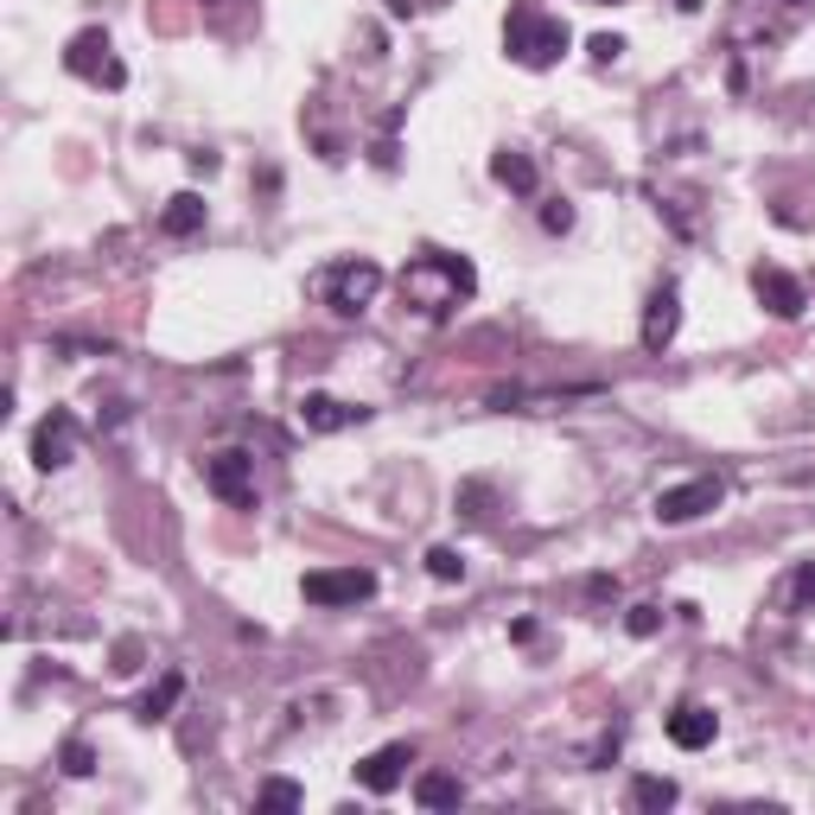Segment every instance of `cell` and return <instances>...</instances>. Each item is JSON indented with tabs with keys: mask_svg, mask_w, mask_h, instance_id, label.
<instances>
[{
	"mask_svg": "<svg viewBox=\"0 0 815 815\" xmlns=\"http://www.w3.org/2000/svg\"><path fill=\"white\" fill-rule=\"evenodd\" d=\"M472 287H478L472 261H458V255H440V249L414 255V261L402 268V293H407L414 306H421L427 319H446V312H453V306L465 300Z\"/></svg>",
	"mask_w": 815,
	"mask_h": 815,
	"instance_id": "1",
	"label": "cell"
},
{
	"mask_svg": "<svg viewBox=\"0 0 815 815\" xmlns=\"http://www.w3.org/2000/svg\"><path fill=\"white\" fill-rule=\"evenodd\" d=\"M504 45L523 71H548L560 51H567V25H560L555 13H541L535 0H516L509 20H504Z\"/></svg>",
	"mask_w": 815,
	"mask_h": 815,
	"instance_id": "2",
	"label": "cell"
},
{
	"mask_svg": "<svg viewBox=\"0 0 815 815\" xmlns=\"http://www.w3.org/2000/svg\"><path fill=\"white\" fill-rule=\"evenodd\" d=\"M319 300L331 306V312H363V306L382 293V268L376 261H331V268H319Z\"/></svg>",
	"mask_w": 815,
	"mask_h": 815,
	"instance_id": "3",
	"label": "cell"
},
{
	"mask_svg": "<svg viewBox=\"0 0 815 815\" xmlns=\"http://www.w3.org/2000/svg\"><path fill=\"white\" fill-rule=\"evenodd\" d=\"M300 592L312 606H363L376 592V574L370 567H319V574H306Z\"/></svg>",
	"mask_w": 815,
	"mask_h": 815,
	"instance_id": "4",
	"label": "cell"
},
{
	"mask_svg": "<svg viewBox=\"0 0 815 815\" xmlns=\"http://www.w3.org/2000/svg\"><path fill=\"white\" fill-rule=\"evenodd\" d=\"M64 64H71V76H83V83H109V90L127 83L122 58L109 51V32H76L71 51H64Z\"/></svg>",
	"mask_w": 815,
	"mask_h": 815,
	"instance_id": "5",
	"label": "cell"
},
{
	"mask_svg": "<svg viewBox=\"0 0 815 815\" xmlns=\"http://www.w3.org/2000/svg\"><path fill=\"white\" fill-rule=\"evenodd\" d=\"M204 484H210L224 504L249 509V504H255V458H249V453H217V458H204Z\"/></svg>",
	"mask_w": 815,
	"mask_h": 815,
	"instance_id": "6",
	"label": "cell"
},
{
	"mask_svg": "<svg viewBox=\"0 0 815 815\" xmlns=\"http://www.w3.org/2000/svg\"><path fill=\"white\" fill-rule=\"evenodd\" d=\"M71 453H76V414L51 407L45 421L32 427V465H39V472H58V465H71Z\"/></svg>",
	"mask_w": 815,
	"mask_h": 815,
	"instance_id": "7",
	"label": "cell"
},
{
	"mask_svg": "<svg viewBox=\"0 0 815 815\" xmlns=\"http://www.w3.org/2000/svg\"><path fill=\"white\" fill-rule=\"evenodd\" d=\"M720 497H726L720 478H688V484H675V491L657 497V523H694V516H708Z\"/></svg>",
	"mask_w": 815,
	"mask_h": 815,
	"instance_id": "8",
	"label": "cell"
},
{
	"mask_svg": "<svg viewBox=\"0 0 815 815\" xmlns=\"http://www.w3.org/2000/svg\"><path fill=\"white\" fill-rule=\"evenodd\" d=\"M675 326H682V293H675V280H662L650 293V312H643V351H662L675 338Z\"/></svg>",
	"mask_w": 815,
	"mask_h": 815,
	"instance_id": "9",
	"label": "cell"
},
{
	"mask_svg": "<svg viewBox=\"0 0 815 815\" xmlns=\"http://www.w3.org/2000/svg\"><path fill=\"white\" fill-rule=\"evenodd\" d=\"M407 764H414V752H407V745H382V752H370V759L357 764V784L363 790H395L407 777Z\"/></svg>",
	"mask_w": 815,
	"mask_h": 815,
	"instance_id": "10",
	"label": "cell"
},
{
	"mask_svg": "<svg viewBox=\"0 0 815 815\" xmlns=\"http://www.w3.org/2000/svg\"><path fill=\"white\" fill-rule=\"evenodd\" d=\"M713 733H720V720H713V708H701V701H682V708L669 713V739H675L682 752L713 745Z\"/></svg>",
	"mask_w": 815,
	"mask_h": 815,
	"instance_id": "11",
	"label": "cell"
},
{
	"mask_svg": "<svg viewBox=\"0 0 815 815\" xmlns=\"http://www.w3.org/2000/svg\"><path fill=\"white\" fill-rule=\"evenodd\" d=\"M300 421H306V433H338V427H357V421H363V407L338 402V395H306Z\"/></svg>",
	"mask_w": 815,
	"mask_h": 815,
	"instance_id": "12",
	"label": "cell"
},
{
	"mask_svg": "<svg viewBox=\"0 0 815 815\" xmlns=\"http://www.w3.org/2000/svg\"><path fill=\"white\" fill-rule=\"evenodd\" d=\"M752 287H759V300L771 306L777 319H796V312H803V287H796L784 268H759V275H752Z\"/></svg>",
	"mask_w": 815,
	"mask_h": 815,
	"instance_id": "13",
	"label": "cell"
},
{
	"mask_svg": "<svg viewBox=\"0 0 815 815\" xmlns=\"http://www.w3.org/2000/svg\"><path fill=\"white\" fill-rule=\"evenodd\" d=\"M159 229H166V236H198V229H204V198H198V192H178V198L166 204Z\"/></svg>",
	"mask_w": 815,
	"mask_h": 815,
	"instance_id": "14",
	"label": "cell"
},
{
	"mask_svg": "<svg viewBox=\"0 0 815 815\" xmlns=\"http://www.w3.org/2000/svg\"><path fill=\"white\" fill-rule=\"evenodd\" d=\"M458 796H465V790H458V777H446V771H427V777L414 784V803H421V809H453Z\"/></svg>",
	"mask_w": 815,
	"mask_h": 815,
	"instance_id": "15",
	"label": "cell"
},
{
	"mask_svg": "<svg viewBox=\"0 0 815 815\" xmlns=\"http://www.w3.org/2000/svg\"><path fill=\"white\" fill-rule=\"evenodd\" d=\"M777 606H784V611L815 606V560H796V567H790V580H784V592H777Z\"/></svg>",
	"mask_w": 815,
	"mask_h": 815,
	"instance_id": "16",
	"label": "cell"
},
{
	"mask_svg": "<svg viewBox=\"0 0 815 815\" xmlns=\"http://www.w3.org/2000/svg\"><path fill=\"white\" fill-rule=\"evenodd\" d=\"M491 173H497V185H509V192H535V166L523 159V153H497Z\"/></svg>",
	"mask_w": 815,
	"mask_h": 815,
	"instance_id": "17",
	"label": "cell"
},
{
	"mask_svg": "<svg viewBox=\"0 0 815 815\" xmlns=\"http://www.w3.org/2000/svg\"><path fill=\"white\" fill-rule=\"evenodd\" d=\"M631 803L637 809H669V803H675V784H669V777H637Z\"/></svg>",
	"mask_w": 815,
	"mask_h": 815,
	"instance_id": "18",
	"label": "cell"
},
{
	"mask_svg": "<svg viewBox=\"0 0 815 815\" xmlns=\"http://www.w3.org/2000/svg\"><path fill=\"white\" fill-rule=\"evenodd\" d=\"M178 688H185V675H178V669H173V675H159V688L141 701V720H166V708L178 701Z\"/></svg>",
	"mask_w": 815,
	"mask_h": 815,
	"instance_id": "19",
	"label": "cell"
},
{
	"mask_svg": "<svg viewBox=\"0 0 815 815\" xmlns=\"http://www.w3.org/2000/svg\"><path fill=\"white\" fill-rule=\"evenodd\" d=\"M255 809H300V784H261L255 790Z\"/></svg>",
	"mask_w": 815,
	"mask_h": 815,
	"instance_id": "20",
	"label": "cell"
},
{
	"mask_svg": "<svg viewBox=\"0 0 815 815\" xmlns=\"http://www.w3.org/2000/svg\"><path fill=\"white\" fill-rule=\"evenodd\" d=\"M427 574H433V580H465V560H458V548H433V555H427Z\"/></svg>",
	"mask_w": 815,
	"mask_h": 815,
	"instance_id": "21",
	"label": "cell"
},
{
	"mask_svg": "<svg viewBox=\"0 0 815 815\" xmlns=\"http://www.w3.org/2000/svg\"><path fill=\"white\" fill-rule=\"evenodd\" d=\"M64 771H71V777H90V771H96V759H90L83 739H64Z\"/></svg>",
	"mask_w": 815,
	"mask_h": 815,
	"instance_id": "22",
	"label": "cell"
},
{
	"mask_svg": "<svg viewBox=\"0 0 815 815\" xmlns=\"http://www.w3.org/2000/svg\"><path fill=\"white\" fill-rule=\"evenodd\" d=\"M662 606H631V637H657Z\"/></svg>",
	"mask_w": 815,
	"mask_h": 815,
	"instance_id": "23",
	"label": "cell"
},
{
	"mask_svg": "<svg viewBox=\"0 0 815 815\" xmlns=\"http://www.w3.org/2000/svg\"><path fill=\"white\" fill-rule=\"evenodd\" d=\"M618 51H625V39H611V32H599V39H592V58H599V64H611Z\"/></svg>",
	"mask_w": 815,
	"mask_h": 815,
	"instance_id": "24",
	"label": "cell"
},
{
	"mask_svg": "<svg viewBox=\"0 0 815 815\" xmlns=\"http://www.w3.org/2000/svg\"><path fill=\"white\" fill-rule=\"evenodd\" d=\"M427 7H440V0H389L395 20H414V13H427Z\"/></svg>",
	"mask_w": 815,
	"mask_h": 815,
	"instance_id": "25",
	"label": "cell"
},
{
	"mask_svg": "<svg viewBox=\"0 0 815 815\" xmlns=\"http://www.w3.org/2000/svg\"><path fill=\"white\" fill-rule=\"evenodd\" d=\"M541 224H548V229H567V224H574V210H567V204H548V210H541Z\"/></svg>",
	"mask_w": 815,
	"mask_h": 815,
	"instance_id": "26",
	"label": "cell"
},
{
	"mask_svg": "<svg viewBox=\"0 0 815 815\" xmlns=\"http://www.w3.org/2000/svg\"><path fill=\"white\" fill-rule=\"evenodd\" d=\"M586 592H592V599H618V580H606V574H592V580H586Z\"/></svg>",
	"mask_w": 815,
	"mask_h": 815,
	"instance_id": "27",
	"label": "cell"
},
{
	"mask_svg": "<svg viewBox=\"0 0 815 815\" xmlns=\"http://www.w3.org/2000/svg\"><path fill=\"white\" fill-rule=\"evenodd\" d=\"M675 7H682V13H694V7H701V0H675Z\"/></svg>",
	"mask_w": 815,
	"mask_h": 815,
	"instance_id": "28",
	"label": "cell"
},
{
	"mask_svg": "<svg viewBox=\"0 0 815 815\" xmlns=\"http://www.w3.org/2000/svg\"><path fill=\"white\" fill-rule=\"evenodd\" d=\"M592 7H606V0H592Z\"/></svg>",
	"mask_w": 815,
	"mask_h": 815,
	"instance_id": "29",
	"label": "cell"
}]
</instances>
